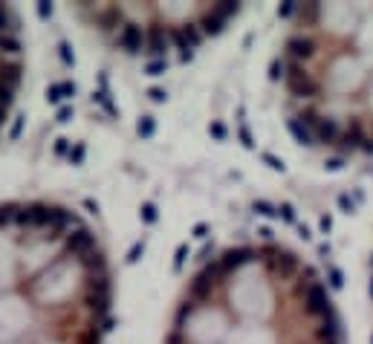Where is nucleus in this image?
I'll list each match as a JSON object with an SVG mask.
<instances>
[{
  "label": "nucleus",
  "instance_id": "nucleus-2",
  "mask_svg": "<svg viewBox=\"0 0 373 344\" xmlns=\"http://www.w3.org/2000/svg\"><path fill=\"white\" fill-rule=\"evenodd\" d=\"M165 344H341V321L304 255L278 240H246L191 275Z\"/></svg>",
  "mask_w": 373,
  "mask_h": 344
},
{
  "label": "nucleus",
  "instance_id": "nucleus-4",
  "mask_svg": "<svg viewBox=\"0 0 373 344\" xmlns=\"http://www.w3.org/2000/svg\"><path fill=\"white\" fill-rule=\"evenodd\" d=\"M232 3H81L72 15L87 29L139 58L186 55L238 17Z\"/></svg>",
  "mask_w": 373,
  "mask_h": 344
},
{
  "label": "nucleus",
  "instance_id": "nucleus-3",
  "mask_svg": "<svg viewBox=\"0 0 373 344\" xmlns=\"http://www.w3.org/2000/svg\"><path fill=\"white\" fill-rule=\"evenodd\" d=\"M278 81L287 119L307 145L373 154V3L292 6Z\"/></svg>",
  "mask_w": 373,
  "mask_h": 344
},
{
  "label": "nucleus",
  "instance_id": "nucleus-5",
  "mask_svg": "<svg viewBox=\"0 0 373 344\" xmlns=\"http://www.w3.org/2000/svg\"><path fill=\"white\" fill-rule=\"evenodd\" d=\"M23 84V35L15 9L0 6V130Z\"/></svg>",
  "mask_w": 373,
  "mask_h": 344
},
{
  "label": "nucleus",
  "instance_id": "nucleus-1",
  "mask_svg": "<svg viewBox=\"0 0 373 344\" xmlns=\"http://www.w3.org/2000/svg\"><path fill=\"white\" fill-rule=\"evenodd\" d=\"M110 315L96 229L61 203H0V344H104Z\"/></svg>",
  "mask_w": 373,
  "mask_h": 344
}]
</instances>
